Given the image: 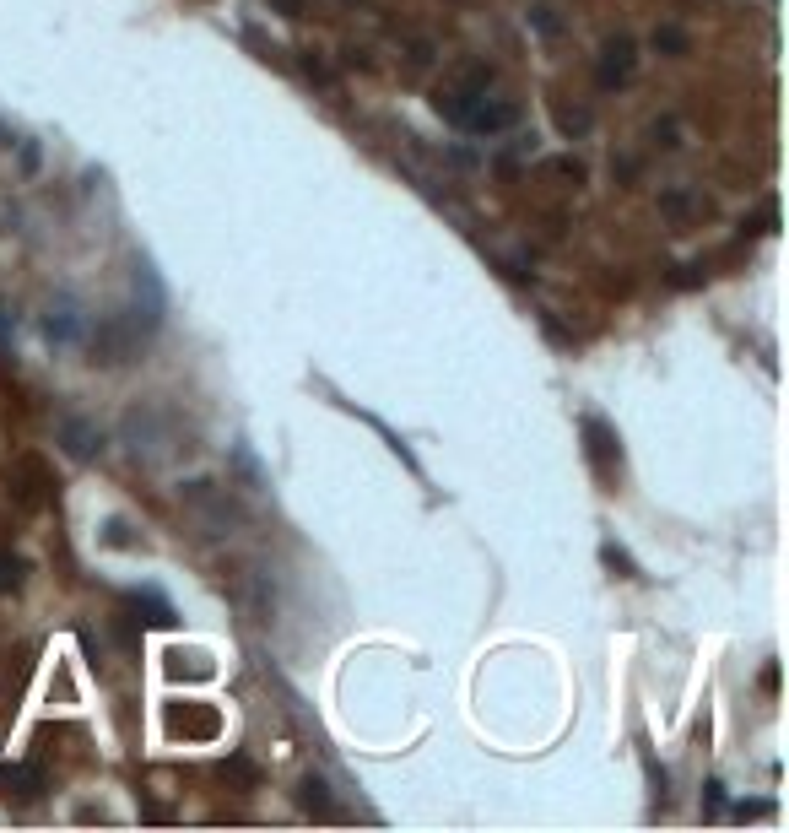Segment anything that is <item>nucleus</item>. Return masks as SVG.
I'll return each instance as SVG.
<instances>
[{
  "instance_id": "1",
  "label": "nucleus",
  "mask_w": 789,
  "mask_h": 833,
  "mask_svg": "<svg viewBox=\"0 0 789 833\" xmlns=\"http://www.w3.org/2000/svg\"><path fill=\"white\" fill-rule=\"evenodd\" d=\"M481 92H492V65L487 60H460V65H449L444 82L433 87V109L454 125V119L471 109Z\"/></svg>"
},
{
  "instance_id": "2",
  "label": "nucleus",
  "mask_w": 789,
  "mask_h": 833,
  "mask_svg": "<svg viewBox=\"0 0 789 833\" xmlns=\"http://www.w3.org/2000/svg\"><path fill=\"white\" fill-rule=\"evenodd\" d=\"M55 471H49L44 455H17V466H11V498H17L22 509H44L49 498H55Z\"/></svg>"
},
{
  "instance_id": "3",
  "label": "nucleus",
  "mask_w": 789,
  "mask_h": 833,
  "mask_svg": "<svg viewBox=\"0 0 789 833\" xmlns=\"http://www.w3.org/2000/svg\"><path fill=\"white\" fill-rule=\"evenodd\" d=\"M454 125H460L465 136H503V130H514V125H519V103L481 92V98H476L460 119H454Z\"/></svg>"
},
{
  "instance_id": "4",
  "label": "nucleus",
  "mask_w": 789,
  "mask_h": 833,
  "mask_svg": "<svg viewBox=\"0 0 789 833\" xmlns=\"http://www.w3.org/2000/svg\"><path fill=\"white\" fill-rule=\"evenodd\" d=\"M152 325H141V320H103L98 330H92V363H125L130 352L141 347V336Z\"/></svg>"
},
{
  "instance_id": "5",
  "label": "nucleus",
  "mask_w": 789,
  "mask_h": 833,
  "mask_svg": "<svg viewBox=\"0 0 789 833\" xmlns=\"http://www.w3.org/2000/svg\"><path fill=\"white\" fill-rule=\"evenodd\" d=\"M633 65H638V49H633V38L617 33V38H606L600 44V60H595V82L606 87V92H617L633 82Z\"/></svg>"
},
{
  "instance_id": "6",
  "label": "nucleus",
  "mask_w": 789,
  "mask_h": 833,
  "mask_svg": "<svg viewBox=\"0 0 789 833\" xmlns=\"http://www.w3.org/2000/svg\"><path fill=\"white\" fill-rule=\"evenodd\" d=\"M584 455H590V466L600 482H611L622 466V444H617V433H611V422L606 417H584Z\"/></svg>"
},
{
  "instance_id": "7",
  "label": "nucleus",
  "mask_w": 789,
  "mask_h": 833,
  "mask_svg": "<svg viewBox=\"0 0 789 833\" xmlns=\"http://www.w3.org/2000/svg\"><path fill=\"white\" fill-rule=\"evenodd\" d=\"M168 731L184 742H217L222 736V714L211 704H173L168 709Z\"/></svg>"
},
{
  "instance_id": "8",
  "label": "nucleus",
  "mask_w": 789,
  "mask_h": 833,
  "mask_svg": "<svg viewBox=\"0 0 789 833\" xmlns=\"http://www.w3.org/2000/svg\"><path fill=\"white\" fill-rule=\"evenodd\" d=\"M184 504H190V509H200L211 525H217V531H227V525L238 520V504L222 493L217 482H190V487H184Z\"/></svg>"
},
{
  "instance_id": "9",
  "label": "nucleus",
  "mask_w": 789,
  "mask_h": 833,
  "mask_svg": "<svg viewBox=\"0 0 789 833\" xmlns=\"http://www.w3.org/2000/svg\"><path fill=\"white\" fill-rule=\"evenodd\" d=\"M0 796L38 801L44 796V763H11V769H0Z\"/></svg>"
},
{
  "instance_id": "10",
  "label": "nucleus",
  "mask_w": 789,
  "mask_h": 833,
  "mask_svg": "<svg viewBox=\"0 0 789 833\" xmlns=\"http://www.w3.org/2000/svg\"><path fill=\"white\" fill-rule=\"evenodd\" d=\"M60 444L71 449L76 460H92V455L103 449V433L92 428L87 417H71V412H65V417H60Z\"/></svg>"
},
{
  "instance_id": "11",
  "label": "nucleus",
  "mask_w": 789,
  "mask_h": 833,
  "mask_svg": "<svg viewBox=\"0 0 789 833\" xmlns=\"http://www.w3.org/2000/svg\"><path fill=\"white\" fill-rule=\"evenodd\" d=\"M130 612H141L136 623H152V628H168L173 623L168 595H157V590H130Z\"/></svg>"
},
{
  "instance_id": "12",
  "label": "nucleus",
  "mask_w": 789,
  "mask_h": 833,
  "mask_svg": "<svg viewBox=\"0 0 789 833\" xmlns=\"http://www.w3.org/2000/svg\"><path fill=\"white\" fill-rule=\"evenodd\" d=\"M660 211H665L671 222H692V217H703V201H698L692 190H665V195H660Z\"/></svg>"
},
{
  "instance_id": "13",
  "label": "nucleus",
  "mask_w": 789,
  "mask_h": 833,
  "mask_svg": "<svg viewBox=\"0 0 789 833\" xmlns=\"http://www.w3.org/2000/svg\"><path fill=\"white\" fill-rule=\"evenodd\" d=\"M298 801H303V812H314V817H336V806H330V785L319 774L303 779V790H298Z\"/></svg>"
},
{
  "instance_id": "14",
  "label": "nucleus",
  "mask_w": 789,
  "mask_h": 833,
  "mask_svg": "<svg viewBox=\"0 0 789 833\" xmlns=\"http://www.w3.org/2000/svg\"><path fill=\"white\" fill-rule=\"evenodd\" d=\"M541 174H546V179H563L568 190H579V184H584V174H590V168H584L579 157H546V163H541Z\"/></svg>"
},
{
  "instance_id": "15",
  "label": "nucleus",
  "mask_w": 789,
  "mask_h": 833,
  "mask_svg": "<svg viewBox=\"0 0 789 833\" xmlns=\"http://www.w3.org/2000/svg\"><path fill=\"white\" fill-rule=\"evenodd\" d=\"M44 330H49V341H76V336H82V320H76L71 309H60V314H49V320H44Z\"/></svg>"
},
{
  "instance_id": "16",
  "label": "nucleus",
  "mask_w": 789,
  "mask_h": 833,
  "mask_svg": "<svg viewBox=\"0 0 789 833\" xmlns=\"http://www.w3.org/2000/svg\"><path fill=\"white\" fill-rule=\"evenodd\" d=\"M687 44L692 38L681 28H654V49H660V55H687Z\"/></svg>"
},
{
  "instance_id": "17",
  "label": "nucleus",
  "mask_w": 789,
  "mask_h": 833,
  "mask_svg": "<svg viewBox=\"0 0 789 833\" xmlns=\"http://www.w3.org/2000/svg\"><path fill=\"white\" fill-rule=\"evenodd\" d=\"M17 585H22V558L17 552H0V595L17 590Z\"/></svg>"
},
{
  "instance_id": "18",
  "label": "nucleus",
  "mask_w": 789,
  "mask_h": 833,
  "mask_svg": "<svg viewBox=\"0 0 789 833\" xmlns=\"http://www.w3.org/2000/svg\"><path fill=\"white\" fill-rule=\"evenodd\" d=\"M606 563H611V568H617V574H622V579H638V563H633V558H627V552H622V547H611V541H606Z\"/></svg>"
},
{
  "instance_id": "19",
  "label": "nucleus",
  "mask_w": 789,
  "mask_h": 833,
  "mask_svg": "<svg viewBox=\"0 0 789 833\" xmlns=\"http://www.w3.org/2000/svg\"><path fill=\"white\" fill-rule=\"evenodd\" d=\"M109 547H136V536H130L125 520H109Z\"/></svg>"
},
{
  "instance_id": "20",
  "label": "nucleus",
  "mask_w": 789,
  "mask_h": 833,
  "mask_svg": "<svg viewBox=\"0 0 789 833\" xmlns=\"http://www.w3.org/2000/svg\"><path fill=\"white\" fill-rule=\"evenodd\" d=\"M654 147H665V152H671V147H681V141H676V125H671V119H665V125H654Z\"/></svg>"
},
{
  "instance_id": "21",
  "label": "nucleus",
  "mask_w": 789,
  "mask_h": 833,
  "mask_svg": "<svg viewBox=\"0 0 789 833\" xmlns=\"http://www.w3.org/2000/svg\"><path fill=\"white\" fill-rule=\"evenodd\" d=\"M536 28H541V33H557V17H552V11H546V6L536 11Z\"/></svg>"
},
{
  "instance_id": "22",
  "label": "nucleus",
  "mask_w": 789,
  "mask_h": 833,
  "mask_svg": "<svg viewBox=\"0 0 789 833\" xmlns=\"http://www.w3.org/2000/svg\"><path fill=\"white\" fill-rule=\"evenodd\" d=\"M282 6V17H303V0H276Z\"/></svg>"
},
{
  "instance_id": "23",
  "label": "nucleus",
  "mask_w": 789,
  "mask_h": 833,
  "mask_svg": "<svg viewBox=\"0 0 789 833\" xmlns=\"http://www.w3.org/2000/svg\"><path fill=\"white\" fill-rule=\"evenodd\" d=\"M6 330H11V320H6V314H0V341H6Z\"/></svg>"
}]
</instances>
